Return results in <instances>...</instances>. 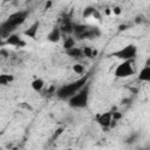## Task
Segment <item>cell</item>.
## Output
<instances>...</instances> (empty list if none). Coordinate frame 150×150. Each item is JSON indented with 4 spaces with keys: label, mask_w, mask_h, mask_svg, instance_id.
Masks as SVG:
<instances>
[{
    "label": "cell",
    "mask_w": 150,
    "mask_h": 150,
    "mask_svg": "<svg viewBox=\"0 0 150 150\" xmlns=\"http://www.w3.org/2000/svg\"><path fill=\"white\" fill-rule=\"evenodd\" d=\"M138 80L143 81V82H149L150 81V64H149V60L146 62V64L142 68V70L138 74Z\"/></svg>",
    "instance_id": "obj_10"
},
{
    "label": "cell",
    "mask_w": 150,
    "mask_h": 150,
    "mask_svg": "<svg viewBox=\"0 0 150 150\" xmlns=\"http://www.w3.org/2000/svg\"><path fill=\"white\" fill-rule=\"evenodd\" d=\"M73 47H75V39L71 38V36H67V38L64 39V42H63V48H64V50L70 49V48H73Z\"/></svg>",
    "instance_id": "obj_14"
},
{
    "label": "cell",
    "mask_w": 150,
    "mask_h": 150,
    "mask_svg": "<svg viewBox=\"0 0 150 150\" xmlns=\"http://www.w3.org/2000/svg\"><path fill=\"white\" fill-rule=\"evenodd\" d=\"M4 45H9V46H14V47H16V48H21V47H25V46H26V42L20 38L19 34L12 33V34L4 41Z\"/></svg>",
    "instance_id": "obj_6"
},
{
    "label": "cell",
    "mask_w": 150,
    "mask_h": 150,
    "mask_svg": "<svg viewBox=\"0 0 150 150\" xmlns=\"http://www.w3.org/2000/svg\"><path fill=\"white\" fill-rule=\"evenodd\" d=\"M0 55H1L2 57H7V56L9 55V53H8L5 48H1V49H0Z\"/></svg>",
    "instance_id": "obj_22"
},
{
    "label": "cell",
    "mask_w": 150,
    "mask_h": 150,
    "mask_svg": "<svg viewBox=\"0 0 150 150\" xmlns=\"http://www.w3.org/2000/svg\"><path fill=\"white\" fill-rule=\"evenodd\" d=\"M95 8L94 7H87L84 11H83V18H88V16H90V15H93L94 13H95Z\"/></svg>",
    "instance_id": "obj_18"
},
{
    "label": "cell",
    "mask_w": 150,
    "mask_h": 150,
    "mask_svg": "<svg viewBox=\"0 0 150 150\" xmlns=\"http://www.w3.org/2000/svg\"><path fill=\"white\" fill-rule=\"evenodd\" d=\"M73 70H74L76 74H83V73H84V67H83L82 64H80V63H75V64L73 66Z\"/></svg>",
    "instance_id": "obj_17"
},
{
    "label": "cell",
    "mask_w": 150,
    "mask_h": 150,
    "mask_svg": "<svg viewBox=\"0 0 150 150\" xmlns=\"http://www.w3.org/2000/svg\"><path fill=\"white\" fill-rule=\"evenodd\" d=\"M137 134H132V135H130L127 139H125V143L127 144H132V143H135L136 142V139H137Z\"/></svg>",
    "instance_id": "obj_19"
},
{
    "label": "cell",
    "mask_w": 150,
    "mask_h": 150,
    "mask_svg": "<svg viewBox=\"0 0 150 150\" xmlns=\"http://www.w3.org/2000/svg\"><path fill=\"white\" fill-rule=\"evenodd\" d=\"M61 39V30L59 27H53L52 30L47 34V40L50 42H59Z\"/></svg>",
    "instance_id": "obj_9"
},
{
    "label": "cell",
    "mask_w": 150,
    "mask_h": 150,
    "mask_svg": "<svg viewBox=\"0 0 150 150\" xmlns=\"http://www.w3.org/2000/svg\"><path fill=\"white\" fill-rule=\"evenodd\" d=\"M60 30H61V33L63 32V33H66V34L73 33V23H71L70 21H66V22L62 25V27L60 28Z\"/></svg>",
    "instance_id": "obj_15"
},
{
    "label": "cell",
    "mask_w": 150,
    "mask_h": 150,
    "mask_svg": "<svg viewBox=\"0 0 150 150\" xmlns=\"http://www.w3.org/2000/svg\"><path fill=\"white\" fill-rule=\"evenodd\" d=\"M111 117H112V120H114V121H116V122H117L120 118H122V114H121V112H118V111H112V112H111Z\"/></svg>",
    "instance_id": "obj_20"
},
{
    "label": "cell",
    "mask_w": 150,
    "mask_h": 150,
    "mask_svg": "<svg viewBox=\"0 0 150 150\" xmlns=\"http://www.w3.org/2000/svg\"><path fill=\"white\" fill-rule=\"evenodd\" d=\"M14 81V76L11 74H0V86H7Z\"/></svg>",
    "instance_id": "obj_13"
},
{
    "label": "cell",
    "mask_w": 150,
    "mask_h": 150,
    "mask_svg": "<svg viewBox=\"0 0 150 150\" xmlns=\"http://www.w3.org/2000/svg\"><path fill=\"white\" fill-rule=\"evenodd\" d=\"M136 55H137V47L135 45H132V43L127 45L123 48H121L118 50H115V52L109 54V56L117 57V59H120L122 61H129V60L134 61L136 59Z\"/></svg>",
    "instance_id": "obj_3"
},
{
    "label": "cell",
    "mask_w": 150,
    "mask_h": 150,
    "mask_svg": "<svg viewBox=\"0 0 150 150\" xmlns=\"http://www.w3.org/2000/svg\"><path fill=\"white\" fill-rule=\"evenodd\" d=\"M39 27H40V21L33 22V23L23 32V35L27 36V38H30V39H36V34H38Z\"/></svg>",
    "instance_id": "obj_8"
},
{
    "label": "cell",
    "mask_w": 150,
    "mask_h": 150,
    "mask_svg": "<svg viewBox=\"0 0 150 150\" xmlns=\"http://www.w3.org/2000/svg\"><path fill=\"white\" fill-rule=\"evenodd\" d=\"M28 14H29V12H28V11H18V12H15V13L11 14L6 21H7L11 26H13L14 28H16L18 26L22 25V23L26 21V19H27Z\"/></svg>",
    "instance_id": "obj_5"
},
{
    "label": "cell",
    "mask_w": 150,
    "mask_h": 150,
    "mask_svg": "<svg viewBox=\"0 0 150 150\" xmlns=\"http://www.w3.org/2000/svg\"><path fill=\"white\" fill-rule=\"evenodd\" d=\"M69 150H71V149H69Z\"/></svg>",
    "instance_id": "obj_27"
},
{
    "label": "cell",
    "mask_w": 150,
    "mask_h": 150,
    "mask_svg": "<svg viewBox=\"0 0 150 150\" xmlns=\"http://www.w3.org/2000/svg\"><path fill=\"white\" fill-rule=\"evenodd\" d=\"M89 89H90V84L88 82L75 95H73L68 100L69 107L70 108H74V109H83V108H87L88 102H89Z\"/></svg>",
    "instance_id": "obj_2"
},
{
    "label": "cell",
    "mask_w": 150,
    "mask_h": 150,
    "mask_svg": "<svg viewBox=\"0 0 150 150\" xmlns=\"http://www.w3.org/2000/svg\"><path fill=\"white\" fill-rule=\"evenodd\" d=\"M66 54L73 59H81L83 56V50L79 47H73L70 49H67L66 50Z\"/></svg>",
    "instance_id": "obj_11"
},
{
    "label": "cell",
    "mask_w": 150,
    "mask_h": 150,
    "mask_svg": "<svg viewBox=\"0 0 150 150\" xmlns=\"http://www.w3.org/2000/svg\"><path fill=\"white\" fill-rule=\"evenodd\" d=\"M50 6H52V1H49L48 4H46V9H48V8L50 7Z\"/></svg>",
    "instance_id": "obj_25"
},
{
    "label": "cell",
    "mask_w": 150,
    "mask_h": 150,
    "mask_svg": "<svg viewBox=\"0 0 150 150\" xmlns=\"http://www.w3.org/2000/svg\"><path fill=\"white\" fill-rule=\"evenodd\" d=\"M21 105H22V107H25L26 109H29V110H32V107H30V105H27V104H25V102H22V103H21Z\"/></svg>",
    "instance_id": "obj_24"
},
{
    "label": "cell",
    "mask_w": 150,
    "mask_h": 150,
    "mask_svg": "<svg viewBox=\"0 0 150 150\" xmlns=\"http://www.w3.org/2000/svg\"><path fill=\"white\" fill-rule=\"evenodd\" d=\"M96 121L98 122V124L102 127V128H108L110 127L111 124V121H112V117H111V112H103V114H100L96 116Z\"/></svg>",
    "instance_id": "obj_7"
},
{
    "label": "cell",
    "mask_w": 150,
    "mask_h": 150,
    "mask_svg": "<svg viewBox=\"0 0 150 150\" xmlns=\"http://www.w3.org/2000/svg\"><path fill=\"white\" fill-rule=\"evenodd\" d=\"M111 12H112L115 15H120V14L122 13V9H121L120 7H117V6H116V7H114V8L111 9Z\"/></svg>",
    "instance_id": "obj_21"
},
{
    "label": "cell",
    "mask_w": 150,
    "mask_h": 150,
    "mask_svg": "<svg viewBox=\"0 0 150 150\" xmlns=\"http://www.w3.org/2000/svg\"><path fill=\"white\" fill-rule=\"evenodd\" d=\"M142 21H143V15H138V16L136 18V20H135L136 23H139V22H142Z\"/></svg>",
    "instance_id": "obj_23"
},
{
    "label": "cell",
    "mask_w": 150,
    "mask_h": 150,
    "mask_svg": "<svg viewBox=\"0 0 150 150\" xmlns=\"http://www.w3.org/2000/svg\"><path fill=\"white\" fill-rule=\"evenodd\" d=\"M82 50H83V56H87V57H94L97 55V52L90 47H84Z\"/></svg>",
    "instance_id": "obj_16"
},
{
    "label": "cell",
    "mask_w": 150,
    "mask_h": 150,
    "mask_svg": "<svg viewBox=\"0 0 150 150\" xmlns=\"http://www.w3.org/2000/svg\"><path fill=\"white\" fill-rule=\"evenodd\" d=\"M30 86H32L33 90H35V91H41V90L43 89V87H45V81H43L42 79H35V80L32 81Z\"/></svg>",
    "instance_id": "obj_12"
},
{
    "label": "cell",
    "mask_w": 150,
    "mask_h": 150,
    "mask_svg": "<svg viewBox=\"0 0 150 150\" xmlns=\"http://www.w3.org/2000/svg\"><path fill=\"white\" fill-rule=\"evenodd\" d=\"M137 150H144V149H137Z\"/></svg>",
    "instance_id": "obj_26"
},
{
    "label": "cell",
    "mask_w": 150,
    "mask_h": 150,
    "mask_svg": "<svg viewBox=\"0 0 150 150\" xmlns=\"http://www.w3.org/2000/svg\"><path fill=\"white\" fill-rule=\"evenodd\" d=\"M90 75H84L82 76L81 79L74 81V82H70V83H67L62 87H60L57 90H56V96L60 98V100H69L73 95H75L86 83H88V80H89Z\"/></svg>",
    "instance_id": "obj_1"
},
{
    "label": "cell",
    "mask_w": 150,
    "mask_h": 150,
    "mask_svg": "<svg viewBox=\"0 0 150 150\" xmlns=\"http://www.w3.org/2000/svg\"><path fill=\"white\" fill-rule=\"evenodd\" d=\"M115 76L118 77V79H125V77H129L131 75L135 74V70H134V66H132V60H129V61H122L115 69Z\"/></svg>",
    "instance_id": "obj_4"
}]
</instances>
